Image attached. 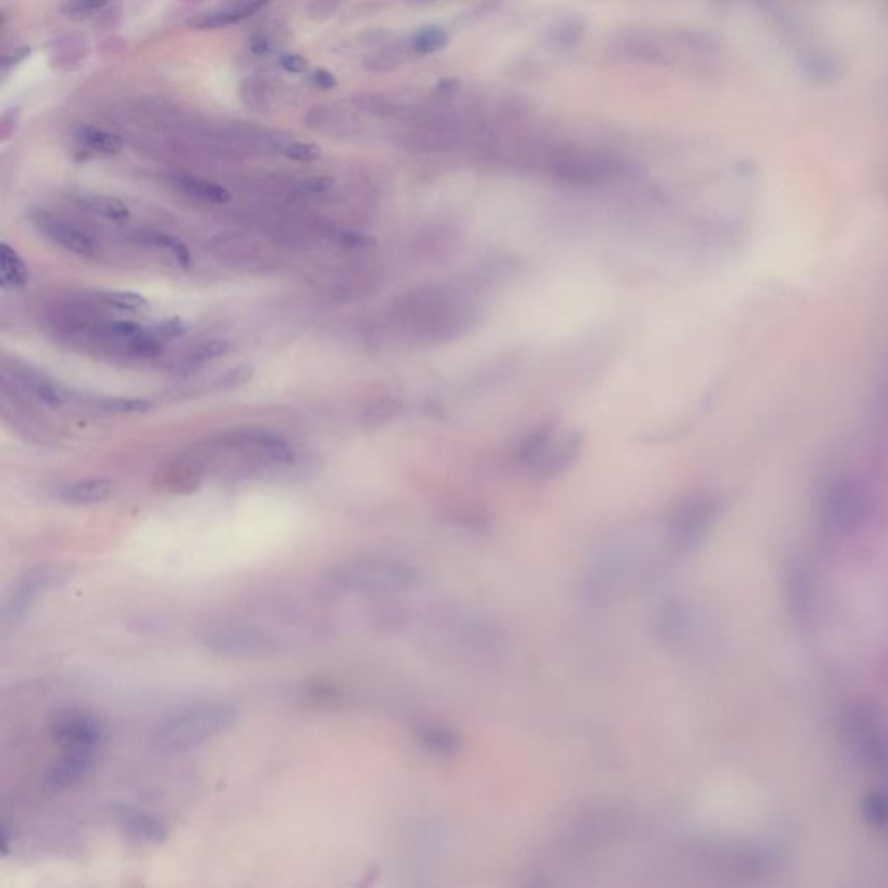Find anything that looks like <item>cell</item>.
<instances>
[{
    "mask_svg": "<svg viewBox=\"0 0 888 888\" xmlns=\"http://www.w3.org/2000/svg\"><path fill=\"white\" fill-rule=\"evenodd\" d=\"M101 303L106 306L115 307L120 311H130V312H143L150 307V303L145 295L136 294V292H123V290H101L95 294Z\"/></svg>",
    "mask_w": 888,
    "mask_h": 888,
    "instance_id": "cell-23",
    "label": "cell"
},
{
    "mask_svg": "<svg viewBox=\"0 0 888 888\" xmlns=\"http://www.w3.org/2000/svg\"><path fill=\"white\" fill-rule=\"evenodd\" d=\"M73 136H75V141L82 148L94 152V154H117L123 150V141L119 136L106 132V130H101V129H95L92 125L77 127Z\"/></svg>",
    "mask_w": 888,
    "mask_h": 888,
    "instance_id": "cell-19",
    "label": "cell"
},
{
    "mask_svg": "<svg viewBox=\"0 0 888 888\" xmlns=\"http://www.w3.org/2000/svg\"><path fill=\"white\" fill-rule=\"evenodd\" d=\"M334 186V179L328 176H309L299 181L297 187L307 195H321Z\"/></svg>",
    "mask_w": 888,
    "mask_h": 888,
    "instance_id": "cell-33",
    "label": "cell"
},
{
    "mask_svg": "<svg viewBox=\"0 0 888 888\" xmlns=\"http://www.w3.org/2000/svg\"><path fill=\"white\" fill-rule=\"evenodd\" d=\"M250 49H252V53H253L255 56H264V54H268V51H270V42H266V40H262V38H261V40H253Z\"/></svg>",
    "mask_w": 888,
    "mask_h": 888,
    "instance_id": "cell-38",
    "label": "cell"
},
{
    "mask_svg": "<svg viewBox=\"0 0 888 888\" xmlns=\"http://www.w3.org/2000/svg\"><path fill=\"white\" fill-rule=\"evenodd\" d=\"M237 722L233 706L202 705L187 708L162 722L152 735L154 748L179 753L196 748L217 734L226 733Z\"/></svg>",
    "mask_w": 888,
    "mask_h": 888,
    "instance_id": "cell-3",
    "label": "cell"
},
{
    "mask_svg": "<svg viewBox=\"0 0 888 888\" xmlns=\"http://www.w3.org/2000/svg\"><path fill=\"white\" fill-rule=\"evenodd\" d=\"M51 735L64 750H95L104 737V726L91 713L62 711L51 720Z\"/></svg>",
    "mask_w": 888,
    "mask_h": 888,
    "instance_id": "cell-7",
    "label": "cell"
},
{
    "mask_svg": "<svg viewBox=\"0 0 888 888\" xmlns=\"http://www.w3.org/2000/svg\"><path fill=\"white\" fill-rule=\"evenodd\" d=\"M112 812L123 833L136 842L160 845L169 838L167 826L150 812L127 805H117Z\"/></svg>",
    "mask_w": 888,
    "mask_h": 888,
    "instance_id": "cell-11",
    "label": "cell"
},
{
    "mask_svg": "<svg viewBox=\"0 0 888 888\" xmlns=\"http://www.w3.org/2000/svg\"><path fill=\"white\" fill-rule=\"evenodd\" d=\"M248 441L257 446L266 457L281 465H292L297 460L295 450L281 436L270 430H253L248 434Z\"/></svg>",
    "mask_w": 888,
    "mask_h": 888,
    "instance_id": "cell-18",
    "label": "cell"
},
{
    "mask_svg": "<svg viewBox=\"0 0 888 888\" xmlns=\"http://www.w3.org/2000/svg\"><path fill=\"white\" fill-rule=\"evenodd\" d=\"M311 80L316 87H320L323 91H330V89L337 87V79L328 70H321V68L314 70L311 75Z\"/></svg>",
    "mask_w": 888,
    "mask_h": 888,
    "instance_id": "cell-35",
    "label": "cell"
},
{
    "mask_svg": "<svg viewBox=\"0 0 888 888\" xmlns=\"http://www.w3.org/2000/svg\"><path fill=\"white\" fill-rule=\"evenodd\" d=\"M30 47H29V46H23V47H18V49H14V51H11V53L4 54V56H2V70L5 71V70H9V68L16 66L18 62L27 60V58L30 56Z\"/></svg>",
    "mask_w": 888,
    "mask_h": 888,
    "instance_id": "cell-36",
    "label": "cell"
},
{
    "mask_svg": "<svg viewBox=\"0 0 888 888\" xmlns=\"http://www.w3.org/2000/svg\"><path fill=\"white\" fill-rule=\"evenodd\" d=\"M270 0H235L220 9L200 12L187 20V25L196 30H217L235 23H240L257 11H261Z\"/></svg>",
    "mask_w": 888,
    "mask_h": 888,
    "instance_id": "cell-14",
    "label": "cell"
},
{
    "mask_svg": "<svg viewBox=\"0 0 888 888\" xmlns=\"http://www.w3.org/2000/svg\"><path fill=\"white\" fill-rule=\"evenodd\" d=\"M580 29L577 30V27H564V29H559V30L553 33V40L559 44V46H568V44H575L578 40V33Z\"/></svg>",
    "mask_w": 888,
    "mask_h": 888,
    "instance_id": "cell-37",
    "label": "cell"
},
{
    "mask_svg": "<svg viewBox=\"0 0 888 888\" xmlns=\"http://www.w3.org/2000/svg\"><path fill=\"white\" fill-rule=\"evenodd\" d=\"M715 516V507L705 498H693L684 502L667 527V540L675 553H687L694 551L705 538L706 531Z\"/></svg>",
    "mask_w": 888,
    "mask_h": 888,
    "instance_id": "cell-6",
    "label": "cell"
},
{
    "mask_svg": "<svg viewBox=\"0 0 888 888\" xmlns=\"http://www.w3.org/2000/svg\"><path fill=\"white\" fill-rule=\"evenodd\" d=\"M108 2L110 0H62V11L68 16L87 14V12L99 9L101 5L108 4Z\"/></svg>",
    "mask_w": 888,
    "mask_h": 888,
    "instance_id": "cell-32",
    "label": "cell"
},
{
    "mask_svg": "<svg viewBox=\"0 0 888 888\" xmlns=\"http://www.w3.org/2000/svg\"><path fill=\"white\" fill-rule=\"evenodd\" d=\"M127 351L136 358H154L162 351V338L154 332L145 330L137 337L127 342Z\"/></svg>",
    "mask_w": 888,
    "mask_h": 888,
    "instance_id": "cell-29",
    "label": "cell"
},
{
    "mask_svg": "<svg viewBox=\"0 0 888 888\" xmlns=\"http://www.w3.org/2000/svg\"><path fill=\"white\" fill-rule=\"evenodd\" d=\"M419 2H434V0H419Z\"/></svg>",
    "mask_w": 888,
    "mask_h": 888,
    "instance_id": "cell-40",
    "label": "cell"
},
{
    "mask_svg": "<svg viewBox=\"0 0 888 888\" xmlns=\"http://www.w3.org/2000/svg\"><path fill=\"white\" fill-rule=\"evenodd\" d=\"M279 64L283 70H286L290 73H304L307 70V62L301 54L283 53V54H279Z\"/></svg>",
    "mask_w": 888,
    "mask_h": 888,
    "instance_id": "cell-34",
    "label": "cell"
},
{
    "mask_svg": "<svg viewBox=\"0 0 888 888\" xmlns=\"http://www.w3.org/2000/svg\"><path fill=\"white\" fill-rule=\"evenodd\" d=\"M115 491V485L108 477H87L68 483L58 490V498L68 505H95L106 502Z\"/></svg>",
    "mask_w": 888,
    "mask_h": 888,
    "instance_id": "cell-15",
    "label": "cell"
},
{
    "mask_svg": "<svg viewBox=\"0 0 888 888\" xmlns=\"http://www.w3.org/2000/svg\"><path fill=\"white\" fill-rule=\"evenodd\" d=\"M229 351V342L226 338H211V340H203L200 342L198 345H195L187 356H186V363L189 367H200V365H205V363H211L214 361L217 358H222L226 353Z\"/></svg>",
    "mask_w": 888,
    "mask_h": 888,
    "instance_id": "cell-24",
    "label": "cell"
},
{
    "mask_svg": "<svg viewBox=\"0 0 888 888\" xmlns=\"http://www.w3.org/2000/svg\"><path fill=\"white\" fill-rule=\"evenodd\" d=\"M30 219L35 229L40 235H44L47 240H51L53 244L62 246L75 255H80V257L95 255V252H97L95 240L82 228L75 226L73 222H68L62 217L46 212V211L33 212Z\"/></svg>",
    "mask_w": 888,
    "mask_h": 888,
    "instance_id": "cell-9",
    "label": "cell"
},
{
    "mask_svg": "<svg viewBox=\"0 0 888 888\" xmlns=\"http://www.w3.org/2000/svg\"><path fill=\"white\" fill-rule=\"evenodd\" d=\"M448 33L441 27H426L413 35L411 49L420 56H427L444 49L448 46Z\"/></svg>",
    "mask_w": 888,
    "mask_h": 888,
    "instance_id": "cell-25",
    "label": "cell"
},
{
    "mask_svg": "<svg viewBox=\"0 0 888 888\" xmlns=\"http://www.w3.org/2000/svg\"><path fill=\"white\" fill-rule=\"evenodd\" d=\"M419 739L422 746L436 755H452L459 748V739L453 733L439 726H426L420 729Z\"/></svg>",
    "mask_w": 888,
    "mask_h": 888,
    "instance_id": "cell-22",
    "label": "cell"
},
{
    "mask_svg": "<svg viewBox=\"0 0 888 888\" xmlns=\"http://www.w3.org/2000/svg\"><path fill=\"white\" fill-rule=\"evenodd\" d=\"M279 152L286 158L297 160V162H312V160L321 156L320 146L311 145V143H286V145L279 146Z\"/></svg>",
    "mask_w": 888,
    "mask_h": 888,
    "instance_id": "cell-30",
    "label": "cell"
},
{
    "mask_svg": "<svg viewBox=\"0 0 888 888\" xmlns=\"http://www.w3.org/2000/svg\"><path fill=\"white\" fill-rule=\"evenodd\" d=\"M11 375L27 394L38 399L46 406L60 408L68 401V393L62 384L54 382L47 373H44L38 368L25 363H14Z\"/></svg>",
    "mask_w": 888,
    "mask_h": 888,
    "instance_id": "cell-12",
    "label": "cell"
},
{
    "mask_svg": "<svg viewBox=\"0 0 888 888\" xmlns=\"http://www.w3.org/2000/svg\"><path fill=\"white\" fill-rule=\"evenodd\" d=\"M94 751L95 750L66 748L62 757L47 768L44 776L46 786L60 792L79 784L94 767Z\"/></svg>",
    "mask_w": 888,
    "mask_h": 888,
    "instance_id": "cell-10",
    "label": "cell"
},
{
    "mask_svg": "<svg viewBox=\"0 0 888 888\" xmlns=\"http://www.w3.org/2000/svg\"><path fill=\"white\" fill-rule=\"evenodd\" d=\"M330 585L356 593H394L419 585L410 566L384 557H360L338 562L327 571Z\"/></svg>",
    "mask_w": 888,
    "mask_h": 888,
    "instance_id": "cell-4",
    "label": "cell"
},
{
    "mask_svg": "<svg viewBox=\"0 0 888 888\" xmlns=\"http://www.w3.org/2000/svg\"><path fill=\"white\" fill-rule=\"evenodd\" d=\"M481 314V301L470 288L434 283L408 294L399 303L396 320L406 340L436 347L467 337Z\"/></svg>",
    "mask_w": 888,
    "mask_h": 888,
    "instance_id": "cell-1",
    "label": "cell"
},
{
    "mask_svg": "<svg viewBox=\"0 0 888 888\" xmlns=\"http://www.w3.org/2000/svg\"><path fill=\"white\" fill-rule=\"evenodd\" d=\"M255 377V368L252 363H240L229 368L226 373H222L215 384L217 389L220 391H233L238 387H244L252 378Z\"/></svg>",
    "mask_w": 888,
    "mask_h": 888,
    "instance_id": "cell-27",
    "label": "cell"
},
{
    "mask_svg": "<svg viewBox=\"0 0 888 888\" xmlns=\"http://www.w3.org/2000/svg\"><path fill=\"white\" fill-rule=\"evenodd\" d=\"M58 580V571L53 568H37L27 573L20 582L16 583L5 610L2 614V621L5 627H16L21 623L27 614L35 606L38 595H42L49 586Z\"/></svg>",
    "mask_w": 888,
    "mask_h": 888,
    "instance_id": "cell-8",
    "label": "cell"
},
{
    "mask_svg": "<svg viewBox=\"0 0 888 888\" xmlns=\"http://www.w3.org/2000/svg\"><path fill=\"white\" fill-rule=\"evenodd\" d=\"M75 202L84 207L86 211H89L91 214L99 215L103 219H108V220H125L129 219L130 215V211L129 207L123 203L122 200L115 198V196H108V195H94V193H82L79 196H75Z\"/></svg>",
    "mask_w": 888,
    "mask_h": 888,
    "instance_id": "cell-20",
    "label": "cell"
},
{
    "mask_svg": "<svg viewBox=\"0 0 888 888\" xmlns=\"http://www.w3.org/2000/svg\"><path fill=\"white\" fill-rule=\"evenodd\" d=\"M422 259L432 264L450 261L461 246V231L452 222H432L417 242Z\"/></svg>",
    "mask_w": 888,
    "mask_h": 888,
    "instance_id": "cell-13",
    "label": "cell"
},
{
    "mask_svg": "<svg viewBox=\"0 0 888 888\" xmlns=\"http://www.w3.org/2000/svg\"><path fill=\"white\" fill-rule=\"evenodd\" d=\"M30 281V271L18 253L9 244H0V285L5 290H21Z\"/></svg>",
    "mask_w": 888,
    "mask_h": 888,
    "instance_id": "cell-17",
    "label": "cell"
},
{
    "mask_svg": "<svg viewBox=\"0 0 888 888\" xmlns=\"http://www.w3.org/2000/svg\"><path fill=\"white\" fill-rule=\"evenodd\" d=\"M457 87H459V80H441V82L437 84V89H439V91L446 92V94L455 91Z\"/></svg>",
    "mask_w": 888,
    "mask_h": 888,
    "instance_id": "cell-39",
    "label": "cell"
},
{
    "mask_svg": "<svg viewBox=\"0 0 888 888\" xmlns=\"http://www.w3.org/2000/svg\"><path fill=\"white\" fill-rule=\"evenodd\" d=\"M169 183L172 184L174 187H178L179 191L186 193L187 196L196 198V200L205 202V203L222 205V203H228L231 200L229 191L224 186L209 181L205 178H200V176L187 174V172L172 174L169 178Z\"/></svg>",
    "mask_w": 888,
    "mask_h": 888,
    "instance_id": "cell-16",
    "label": "cell"
},
{
    "mask_svg": "<svg viewBox=\"0 0 888 888\" xmlns=\"http://www.w3.org/2000/svg\"><path fill=\"white\" fill-rule=\"evenodd\" d=\"M583 448L580 430L544 424L521 437L514 457L531 477L549 481L569 470L582 457Z\"/></svg>",
    "mask_w": 888,
    "mask_h": 888,
    "instance_id": "cell-2",
    "label": "cell"
},
{
    "mask_svg": "<svg viewBox=\"0 0 888 888\" xmlns=\"http://www.w3.org/2000/svg\"><path fill=\"white\" fill-rule=\"evenodd\" d=\"M145 328L139 323L127 321V320H113L99 325V336L106 340H115V342H130L132 338L143 334Z\"/></svg>",
    "mask_w": 888,
    "mask_h": 888,
    "instance_id": "cell-26",
    "label": "cell"
},
{
    "mask_svg": "<svg viewBox=\"0 0 888 888\" xmlns=\"http://www.w3.org/2000/svg\"><path fill=\"white\" fill-rule=\"evenodd\" d=\"M202 645L212 654L237 660H266L278 652V643L273 637L261 630L244 627L209 630L202 637Z\"/></svg>",
    "mask_w": 888,
    "mask_h": 888,
    "instance_id": "cell-5",
    "label": "cell"
},
{
    "mask_svg": "<svg viewBox=\"0 0 888 888\" xmlns=\"http://www.w3.org/2000/svg\"><path fill=\"white\" fill-rule=\"evenodd\" d=\"M89 406L92 410L106 415H137V413H146L154 408V404L148 399L110 398V396L89 399Z\"/></svg>",
    "mask_w": 888,
    "mask_h": 888,
    "instance_id": "cell-21",
    "label": "cell"
},
{
    "mask_svg": "<svg viewBox=\"0 0 888 888\" xmlns=\"http://www.w3.org/2000/svg\"><path fill=\"white\" fill-rule=\"evenodd\" d=\"M150 240L154 242V245L167 250L172 255V259L178 262V266H181L184 270H189V266H191V252L187 250V246L184 245L181 240H178V238H174L170 235H162V233L152 235Z\"/></svg>",
    "mask_w": 888,
    "mask_h": 888,
    "instance_id": "cell-28",
    "label": "cell"
},
{
    "mask_svg": "<svg viewBox=\"0 0 888 888\" xmlns=\"http://www.w3.org/2000/svg\"><path fill=\"white\" fill-rule=\"evenodd\" d=\"M187 330H189V323H186L184 320H179V318H170V320L158 323L154 327V332L162 340H167V338L183 337Z\"/></svg>",
    "mask_w": 888,
    "mask_h": 888,
    "instance_id": "cell-31",
    "label": "cell"
}]
</instances>
